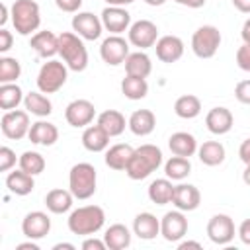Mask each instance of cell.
I'll return each instance as SVG.
<instances>
[{"label": "cell", "mask_w": 250, "mask_h": 250, "mask_svg": "<svg viewBox=\"0 0 250 250\" xmlns=\"http://www.w3.org/2000/svg\"><path fill=\"white\" fill-rule=\"evenodd\" d=\"M105 223V213L100 205H84L74 209L68 215V230L72 234H80V236H90L94 232H98Z\"/></svg>", "instance_id": "cell-1"}, {"label": "cell", "mask_w": 250, "mask_h": 250, "mask_svg": "<svg viewBox=\"0 0 250 250\" xmlns=\"http://www.w3.org/2000/svg\"><path fill=\"white\" fill-rule=\"evenodd\" d=\"M59 55L62 57L64 64L74 72H82L88 66V51L80 35L76 33L62 31L59 35Z\"/></svg>", "instance_id": "cell-2"}, {"label": "cell", "mask_w": 250, "mask_h": 250, "mask_svg": "<svg viewBox=\"0 0 250 250\" xmlns=\"http://www.w3.org/2000/svg\"><path fill=\"white\" fill-rule=\"evenodd\" d=\"M98 174L90 162H78L70 168L68 174V189L76 199H88L96 193Z\"/></svg>", "instance_id": "cell-3"}, {"label": "cell", "mask_w": 250, "mask_h": 250, "mask_svg": "<svg viewBox=\"0 0 250 250\" xmlns=\"http://www.w3.org/2000/svg\"><path fill=\"white\" fill-rule=\"evenodd\" d=\"M12 23L20 35H31L41 23L39 4L35 0H16L12 4Z\"/></svg>", "instance_id": "cell-4"}, {"label": "cell", "mask_w": 250, "mask_h": 250, "mask_svg": "<svg viewBox=\"0 0 250 250\" xmlns=\"http://www.w3.org/2000/svg\"><path fill=\"white\" fill-rule=\"evenodd\" d=\"M66 76H68V66L61 61H47L43 62V66L39 68V74H37V88L39 92L43 94H55L59 92L64 82H66Z\"/></svg>", "instance_id": "cell-5"}, {"label": "cell", "mask_w": 250, "mask_h": 250, "mask_svg": "<svg viewBox=\"0 0 250 250\" xmlns=\"http://www.w3.org/2000/svg\"><path fill=\"white\" fill-rule=\"evenodd\" d=\"M219 45H221V31L215 25H201L191 35V51L199 59L215 57Z\"/></svg>", "instance_id": "cell-6"}, {"label": "cell", "mask_w": 250, "mask_h": 250, "mask_svg": "<svg viewBox=\"0 0 250 250\" xmlns=\"http://www.w3.org/2000/svg\"><path fill=\"white\" fill-rule=\"evenodd\" d=\"M29 111H21V109H10L2 115L0 121V129L4 133L6 139L12 141H20L29 133Z\"/></svg>", "instance_id": "cell-7"}, {"label": "cell", "mask_w": 250, "mask_h": 250, "mask_svg": "<svg viewBox=\"0 0 250 250\" xmlns=\"http://www.w3.org/2000/svg\"><path fill=\"white\" fill-rule=\"evenodd\" d=\"M100 57L105 64H111V66L125 62V59L129 57V41H125L121 35L105 37L100 47Z\"/></svg>", "instance_id": "cell-8"}, {"label": "cell", "mask_w": 250, "mask_h": 250, "mask_svg": "<svg viewBox=\"0 0 250 250\" xmlns=\"http://www.w3.org/2000/svg\"><path fill=\"white\" fill-rule=\"evenodd\" d=\"M207 236L211 242L219 244V246H225L229 242H232L234 238V223L229 215L225 213H219V215H213L207 223Z\"/></svg>", "instance_id": "cell-9"}, {"label": "cell", "mask_w": 250, "mask_h": 250, "mask_svg": "<svg viewBox=\"0 0 250 250\" xmlns=\"http://www.w3.org/2000/svg\"><path fill=\"white\" fill-rule=\"evenodd\" d=\"M158 41V27L156 23H152L150 20H139L135 23H131L129 27V43L143 49L154 47V43Z\"/></svg>", "instance_id": "cell-10"}, {"label": "cell", "mask_w": 250, "mask_h": 250, "mask_svg": "<svg viewBox=\"0 0 250 250\" xmlns=\"http://www.w3.org/2000/svg\"><path fill=\"white\" fill-rule=\"evenodd\" d=\"M96 107L90 100H72L64 109V119L70 127H86L94 121Z\"/></svg>", "instance_id": "cell-11"}, {"label": "cell", "mask_w": 250, "mask_h": 250, "mask_svg": "<svg viewBox=\"0 0 250 250\" xmlns=\"http://www.w3.org/2000/svg\"><path fill=\"white\" fill-rule=\"evenodd\" d=\"M188 232V219L184 217V211H168L160 219V234L168 242H178Z\"/></svg>", "instance_id": "cell-12"}, {"label": "cell", "mask_w": 250, "mask_h": 250, "mask_svg": "<svg viewBox=\"0 0 250 250\" xmlns=\"http://www.w3.org/2000/svg\"><path fill=\"white\" fill-rule=\"evenodd\" d=\"M102 27H104L102 20L92 12H76V16L72 18V29L82 39H88V41L98 39L102 35Z\"/></svg>", "instance_id": "cell-13"}, {"label": "cell", "mask_w": 250, "mask_h": 250, "mask_svg": "<svg viewBox=\"0 0 250 250\" xmlns=\"http://www.w3.org/2000/svg\"><path fill=\"white\" fill-rule=\"evenodd\" d=\"M49 230H51V219L43 211H31L21 221V232L29 240H39V238L47 236Z\"/></svg>", "instance_id": "cell-14"}, {"label": "cell", "mask_w": 250, "mask_h": 250, "mask_svg": "<svg viewBox=\"0 0 250 250\" xmlns=\"http://www.w3.org/2000/svg\"><path fill=\"white\" fill-rule=\"evenodd\" d=\"M102 23L109 33L119 35L131 27V14L123 6H107L102 12Z\"/></svg>", "instance_id": "cell-15"}, {"label": "cell", "mask_w": 250, "mask_h": 250, "mask_svg": "<svg viewBox=\"0 0 250 250\" xmlns=\"http://www.w3.org/2000/svg\"><path fill=\"white\" fill-rule=\"evenodd\" d=\"M154 49H156V57L170 64V62H176L182 59L184 55V41L176 35H164L160 37L156 43H154Z\"/></svg>", "instance_id": "cell-16"}, {"label": "cell", "mask_w": 250, "mask_h": 250, "mask_svg": "<svg viewBox=\"0 0 250 250\" xmlns=\"http://www.w3.org/2000/svg\"><path fill=\"white\" fill-rule=\"evenodd\" d=\"M201 201V193L195 186L191 184H180L174 188V197L172 203L176 205V209L180 211H195L199 207Z\"/></svg>", "instance_id": "cell-17"}, {"label": "cell", "mask_w": 250, "mask_h": 250, "mask_svg": "<svg viewBox=\"0 0 250 250\" xmlns=\"http://www.w3.org/2000/svg\"><path fill=\"white\" fill-rule=\"evenodd\" d=\"M234 117L229 107H213L205 115V125L213 135H225L232 129Z\"/></svg>", "instance_id": "cell-18"}, {"label": "cell", "mask_w": 250, "mask_h": 250, "mask_svg": "<svg viewBox=\"0 0 250 250\" xmlns=\"http://www.w3.org/2000/svg\"><path fill=\"white\" fill-rule=\"evenodd\" d=\"M31 49L37 53V57L41 59H49L53 55L59 53V35H55L53 31L45 29V31H37L31 37Z\"/></svg>", "instance_id": "cell-19"}, {"label": "cell", "mask_w": 250, "mask_h": 250, "mask_svg": "<svg viewBox=\"0 0 250 250\" xmlns=\"http://www.w3.org/2000/svg\"><path fill=\"white\" fill-rule=\"evenodd\" d=\"M127 127L131 129L133 135L137 137H146L154 131L156 127V117L150 109H137L131 113L129 121H127Z\"/></svg>", "instance_id": "cell-20"}, {"label": "cell", "mask_w": 250, "mask_h": 250, "mask_svg": "<svg viewBox=\"0 0 250 250\" xmlns=\"http://www.w3.org/2000/svg\"><path fill=\"white\" fill-rule=\"evenodd\" d=\"M27 137L35 145L51 146V145H55L59 141V129L49 121H35V123H31Z\"/></svg>", "instance_id": "cell-21"}, {"label": "cell", "mask_w": 250, "mask_h": 250, "mask_svg": "<svg viewBox=\"0 0 250 250\" xmlns=\"http://www.w3.org/2000/svg\"><path fill=\"white\" fill-rule=\"evenodd\" d=\"M168 146L172 150V154L176 156H193L197 152V141L191 133H186V131H178L174 133L170 139H168Z\"/></svg>", "instance_id": "cell-22"}, {"label": "cell", "mask_w": 250, "mask_h": 250, "mask_svg": "<svg viewBox=\"0 0 250 250\" xmlns=\"http://www.w3.org/2000/svg\"><path fill=\"white\" fill-rule=\"evenodd\" d=\"M133 232L143 240H152L160 234V221L152 213H139L133 221Z\"/></svg>", "instance_id": "cell-23"}, {"label": "cell", "mask_w": 250, "mask_h": 250, "mask_svg": "<svg viewBox=\"0 0 250 250\" xmlns=\"http://www.w3.org/2000/svg\"><path fill=\"white\" fill-rule=\"evenodd\" d=\"M109 139H111V137H109L98 123L86 127L84 133H82V145H84V148L90 150V152H102V150H105L107 145H109Z\"/></svg>", "instance_id": "cell-24"}, {"label": "cell", "mask_w": 250, "mask_h": 250, "mask_svg": "<svg viewBox=\"0 0 250 250\" xmlns=\"http://www.w3.org/2000/svg\"><path fill=\"white\" fill-rule=\"evenodd\" d=\"M154 170H156V168L150 164V160L135 148L133 156H131V158H129V162H127L125 174H127L131 180H145V178H148Z\"/></svg>", "instance_id": "cell-25"}, {"label": "cell", "mask_w": 250, "mask_h": 250, "mask_svg": "<svg viewBox=\"0 0 250 250\" xmlns=\"http://www.w3.org/2000/svg\"><path fill=\"white\" fill-rule=\"evenodd\" d=\"M152 70V62L148 59L146 53L137 51V53H129V57L125 59V72L129 76H139V78H146Z\"/></svg>", "instance_id": "cell-26"}, {"label": "cell", "mask_w": 250, "mask_h": 250, "mask_svg": "<svg viewBox=\"0 0 250 250\" xmlns=\"http://www.w3.org/2000/svg\"><path fill=\"white\" fill-rule=\"evenodd\" d=\"M133 152H135V148H133L131 145H125V143L113 145V146H109L107 152H105V164H107L111 170H125L129 158L133 156Z\"/></svg>", "instance_id": "cell-27"}, {"label": "cell", "mask_w": 250, "mask_h": 250, "mask_svg": "<svg viewBox=\"0 0 250 250\" xmlns=\"http://www.w3.org/2000/svg\"><path fill=\"white\" fill-rule=\"evenodd\" d=\"M6 188H8L12 193H16V195H27V193L33 191L35 182H33V176H31V174H27V172H23V170L20 168V170L10 172V174L6 176Z\"/></svg>", "instance_id": "cell-28"}, {"label": "cell", "mask_w": 250, "mask_h": 250, "mask_svg": "<svg viewBox=\"0 0 250 250\" xmlns=\"http://www.w3.org/2000/svg\"><path fill=\"white\" fill-rule=\"evenodd\" d=\"M72 191L70 189H51L47 195H45V205L51 213L55 215H61V213H66L70 207H72Z\"/></svg>", "instance_id": "cell-29"}, {"label": "cell", "mask_w": 250, "mask_h": 250, "mask_svg": "<svg viewBox=\"0 0 250 250\" xmlns=\"http://www.w3.org/2000/svg\"><path fill=\"white\" fill-rule=\"evenodd\" d=\"M98 125L109 135V137H117L125 131V117L121 111L117 109H105L98 115Z\"/></svg>", "instance_id": "cell-30"}, {"label": "cell", "mask_w": 250, "mask_h": 250, "mask_svg": "<svg viewBox=\"0 0 250 250\" xmlns=\"http://www.w3.org/2000/svg\"><path fill=\"white\" fill-rule=\"evenodd\" d=\"M104 242H105V246L109 250H123V248H127L131 244V232H129V229L125 225L115 223L105 230Z\"/></svg>", "instance_id": "cell-31"}, {"label": "cell", "mask_w": 250, "mask_h": 250, "mask_svg": "<svg viewBox=\"0 0 250 250\" xmlns=\"http://www.w3.org/2000/svg\"><path fill=\"white\" fill-rule=\"evenodd\" d=\"M197 156L205 166H219L225 160V146L219 141H205L197 148Z\"/></svg>", "instance_id": "cell-32"}, {"label": "cell", "mask_w": 250, "mask_h": 250, "mask_svg": "<svg viewBox=\"0 0 250 250\" xmlns=\"http://www.w3.org/2000/svg\"><path fill=\"white\" fill-rule=\"evenodd\" d=\"M174 188L170 178H160V180H154L150 186H148V199L156 205H166L172 201L174 197Z\"/></svg>", "instance_id": "cell-33"}, {"label": "cell", "mask_w": 250, "mask_h": 250, "mask_svg": "<svg viewBox=\"0 0 250 250\" xmlns=\"http://www.w3.org/2000/svg\"><path fill=\"white\" fill-rule=\"evenodd\" d=\"M23 105H25V109L29 113H33L37 117H47L53 111V104H51V100L47 96H43V92H29V94H25Z\"/></svg>", "instance_id": "cell-34"}, {"label": "cell", "mask_w": 250, "mask_h": 250, "mask_svg": "<svg viewBox=\"0 0 250 250\" xmlns=\"http://www.w3.org/2000/svg\"><path fill=\"white\" fill-rule=\"evenodd\" d=\"M174 111L178 117L182 119H193L201 113V102L197 96L193 94H186V96H180L174 104Z\"/></svg>", "instance_id": "cell-35"}, {"label": "cell", "mask_w": 250, "mask_h": 250, "mask_svg": "<svg viewBox=\"0 0 250 250\" xmlns=\"http://www.w3.org/2000/svg\"><path fill=\"white\" fill-rule=\"evenodd\" d=\"M121 92L125 98L129 100H143L148 94V84L146 78H139V76H125L121 80Z\"/></svg>", "instance_id": "cell-36"}, {"label": "cell", "mask_w": 250, "mask_h": 250, "mask_svg": "<svg viewBox=\"0 0 250 250\" xmlns=\"http://www.w3.org/2000/svg\"><path fill=\"white\" fill-rule=\"evenodd\" d=\"M189 172H191V162H189V158H186V156H172L166 164H164V174H166V178H170V180H184V178H188L189 176Z\"/></svg>", "instance_id": "cell-37"}, {"label": "cell", "mask_w": 250, "mask_h": 250, "mask_svg": "<svg viewBox=\"0 0 250 250\" xmlns=\"http://www.w3.org/2000/svg\"><path fill=\"white\" fill-rule=\"evenodd\" d=\"M21 88L14 82H8V84H2L0 86V107L4 111H10V109H16L20 105V102L23 100L21 96Z\"/></svg>", "instance_id": "cell-38"}, {"label": "cell", "mask_w": 250, "mask_h": 250, "mask_svg": "<svg viewBox=\"0 0 250 250\" xmlns=\"http://www.w3.org/2000/svg\"><path fill=\"white\" fill-rule=\"evenodd\" d=\"M18 164L23 172L31 174V176H37L45 170V158L39 154V152H33V150H25L20 158H18Z\"/></svg>", "instance_id": "cell-39"}, {"label": "cell", "mask_w": 250, "mask_h": 250, "mask_svg": "<svg viewBox=\"0 0 250 250\" xmlns=\"http://www.w3.org/2000/svg\"><path fill=\"white\" fill-rule=\"evenodd\" d=\"M21 74V64L18 59L14 57H2L0 59V82L8 84V82H16Z\"/></svg>", "instance_id": "cell-40"}, {"label": "cell", "mask_w": 250, "mask_h": 250, "mask_svg": "<svg viewBox=\"0 0 250 250\" xmlns=\"http://www.w3.org/2000/svg\"><path fill=\"white\" fill-rule=\"evenodd\" d=\"M16 164V152L10 146L0 148V172H8Z\"/></svg>", "instance_id": "cell-41"}, {"label": "cell", "mask_w": 250, "mask_h": 250, "mask_svg": "<svg viewBox=\"0 0 250 250\" xmlns=\"http://www.w3.org/2000/svg\"><path fill=\"white\" fill-rule=\"evenodd\" d=\"M234 98H236L240 104L250 105V80H240V82L234 86Z\"/></svg>", "instance_id": "cell-42"}, {"label": "cell", "mask_w": 250, "mask_h": 250, "mask_svg": "<svg viewBox=\"0 0 250 250\" xmlns=\"http://www.w3.org/2000/svg\"><path fill=\"white\" fill-rule=\"evenodd\" d=\"M236 64L242 70L250 72V45L248 43H244L242 47H238V51H236Z\"/></svg>", "instance_id": "cell-43"}, {"label": "cell", "mask_w": 250, "mask_h": 250, "mask_svg": "<svg viewBox=\"0 0 250 250\" xmlns=\"http://www.w3.org/2000/svg\"><path fill=\"white\" fill-rule=\"evenodd\" d=\"M55 4L59 10H62L66 14H76L82 6V0H55Z\"/></svg>", "instance_id": "cell-44"}, {"label": "cell", "mask_w": 250, "mask_h": 250, "mask_svg": "<svg viewBox=\"0 0 250 250\" xmlns=\"http://www.w3.org/2000/svg\"><path fill=\"white\" fill-rule=\"evenodd\" d=\"M12 41H14L12 33H10L6 27H2V29H0V53L10 51V49H12Z\"/></svg>", "instance_id": "cell-45"}, {"label": "cell", "mask_w": 250, "mask_h": 250, "mask_svg": "<svg viewBox=\"0 0 250 250\" xmlns=\"http://www.w3.org/2000/svg\"><path fill=\"white\" fill-rule=\"evenodd\" d=\"M238 236H240V240H242L246 246H250V219H244V221L240 223V227H238Z\"/></svg>", "instance_id": "cell-46"}, {"label": "cell", "mask_w": 250, "mask_h": 250, "mask_svg": "<svg viewBox=\"0 0 250 250\" xmlns=\"http://www.w3.org/2000/svg\"><path fill=\"white\" fill-rule=\"evenodd\" d=\"M105 242L104 240H98V238H86L82 242V250H105Z\"/></svg>", "instance_id": "cell-47"}, {"label": "cell", "mask_w": 250, "mask_h": 250, "mask_svg": "<svg viewBox=\"0 0 250 250\" xmlns=\"http://www.w3.org/2000/svg\"><path fill=\"white\" fill-rule=\"evenodd\" d=\"M238 156H240V160H242L244 164H250V139L242 141V145H240V148H238Z\"/></svg>", "instance_id": "cell-48"}, {"label": "cell", "mask_w": 250, "mask_h": 250, "mask_svg": "<svg viewBox=\"0 0 250 250\" xmlns=\"http://www.w3.org/2000/svg\"><path fill=\"white\" fill-rule=\"evenodd\" d=\"M234 8L242 14H250V0H232Z\"/></svg>", "instance_id": "cell-49"}, {"label": "cell", "mask_w": 250, "mask_h": 250, "mask_svg": "<svg viewBox=\"0 0 250 250\" xmlns=\"http://www.w3.org/2000/svg\"><path fill=\"white\" fill-rule=\"evenodd\" d=\"M174 2L180 6H186V8H201L205 4V0H174Z\"/></svg>", "instance_id": "cell-50"}, {"label": "cell", "mask_w": 250, "mask_h": 250, "mask_svg": "<svg viewBox=\"0 0 250 250\" xmlns=\"http://www.w3.org/2000/svg\"><path fill=\"white\" fill-rule=\"evenodd\" d=\"M240 35H242V41L250 45V18H248V20L244 21V25H242V31H240Z\"/></svg>", "instance_id": "cell-51"}, {"label": "cell", "mask_w": 250, "mask_h": 250, "mask_svg": "<svg viewBox=\"0 0 250 250\" xmlns=\"http://www.w3.org/2000/svg\"><path fill=\"white\" fill-rule=\"evenodd\" d=\"M178 248H180V250H186V248H197V250H199V248H201V244H199V242H195V240H186V242H180V244H178Z\"/></svg>", "instance_id": "cell-52"}, {"label": "cell", "mask_w": 250, "mask_h": 250, "mask_svg": "<svg viewBox=\"0 0 250 250\" xmlns=\"http://www.w3.org/2000/svg\"><path fill=\"white\" fill-rule=\"evenodd\" d=\"M16 250H39V246L35 244V242H21V244H18L16 246Z\"/></svg>", "instance_id": "cell-53"}, {"label": "cell", "mask_w": 250, "mask_h": 250, "mask_svg": "<svg viewBox=\"0 0 250 250\" xmlns=\"http://www.w3.org/2000/svg\"><path fill=\"white\" fill-rule=\"evenodd\" d=\"M107 6H127V4H133L135 0H105Z\"/></svg>", "instance_id": "cell-54"}, {"label": "cell", "mask_w": 250, "mask_h": 250, "mask_svg": "<svg viewBox=\"0 0 250 250\" xmlns=\"http://www.w3.org/2000/svg\"><path fill=\"white\" fill-rule=\"evenodd\" d=\"M74 250V244H68V242H61V244H55L53 250Z\"/></svg>", "instance_id": "cell-55"}, {"label": "cell", "mask_w": 250, "mask_h": 250, "mask_svg": "<svg viewBox=\"0 0 250 250\" xmlns=\"http://www.w3.org/2000/svg\"><path fill=\"white\" fill-rule=\"evenodd\" d=\"M242 180H244L246 186H250V164H246V168H244V172H242Z\"/></svg>", "instance_id": "cell-56"}, {"label": "cell", "mask_w": 250, "mask_h": 250, "mask_svg": "<svg viewBox=\"0 0 250 250\" xmlns=\"http://www.w3.org/2000/svg\"><path fill=\"white\" fill-rule=\"evenodd\" d=\"M8 21V6L6 4H2V16H0V23L4 25Z\"/></svg>", "instance_id": "cell-57"}, {"label": "cell", "mask_w": 250, "mask_h": 250, "mask_svg": "<svg viewBox=\"0 0 250 250\" xmlns=\"http://www.w3.org/2000/svg\"><path fill=\"white\" fill-rule=\"evenodd\" d=\"M145 2H146L148 6H162L166 0H145Z\"/></svg>", "instance_id": "cell-58"}]
</instances>
